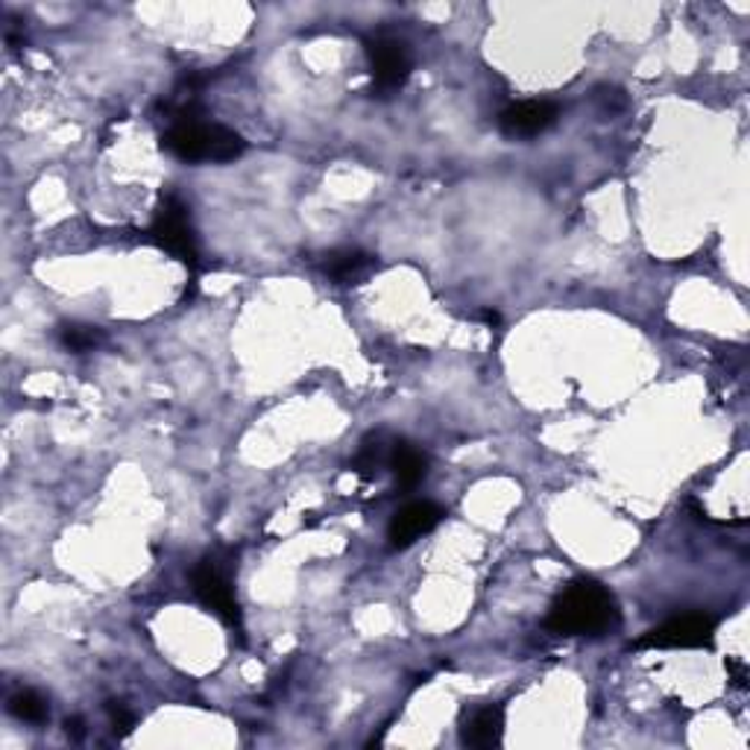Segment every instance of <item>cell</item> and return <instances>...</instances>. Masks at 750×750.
<instances>
[{
  "mask_svg": "<svg viewBox=\"0 0 750 750\" xmlns=\"http://www.w3.org/2000/svg\"><path fill=\"white\" fill-rule=\"evenodd\" d=\"M619 607L598 581L581 577L558 595L545 616V628L560 637H602L619 628Z\"/></svg>",
  "mask_w": 750,
  "mask_h": 750,
  "instance_id": "6da1fadb",
  "label": "cell"
},
{
  "mask_svg": "<svg viewBox=\"0 0 750 750\" xmlns=\"http://www.w3.org/2000/svg\"><path fill=\"white\" fill-rule=\"evenodd\" d=\"M162 147L183 162H232L244 153L246 141L223 123L200 121L191 112H183L162 135Z\"/></svg>",
  "mask_w": 750,
  "mask_h": 750,
  "instance_id": "7a4b0ae2",
  "label": "cell"
},
{
  "mask_svg": "<svg viewBox=\"0 0 750 750\" xmlns=\"http://www.w3.org/2000/svg\"><path fill=\"white\" fill-rule=\"evenodd\" d=\"M150 238L156 241L162 250L185 262L188 267H197V258H200V246H197V235L191 229V214H188V206H185L179 197L167 194L162 200V209H158L153 227H150Z\"/></svg>",
  "mask_w": 750,
  "mask_h": 750,
  "instance_id": "3957f363",
  "label": "cell"
},
{
  "mask_svg": "<svg viewBox=\"0 0 750 750\" xmlns=\"http://www.w3.org/2000/svg\"><path fill=\"white\" fill-rule=\"evenodd\" d=\"M367 59L370 74H373V91L382 97L405 86V79L410 77V65H413L408 44L393 35H373L367 42Z\"/></svg>",
  "mask_w": 750,
  "mask_h": 750,
  "instance_id": "277c9868",
  "label": "cell"
},
{
  "mask_svg": "<svg viewBox=\"0 0 750 750\" xmlns=\"http://www.w3.org/2000/svg\"><path fill=\"white\" fill-rule=\"evenodd\" d=\"M716 637V621L707 613H683L648 630L637 648H709Z\"/></svg>",
  "mask_w": 750,
  "mask_h": 750,
  "instance_id": "5b68a950",
  "label": "cell"
},
{
  "mask_svg": "<svg viewBox=\"0 0 750 750\" xmlns=\"http://www.w3.org/2000/svg\"><path fill=\"white\" fill-rule=\"evenodd\" d=\"M194 595L200 598L202 607H209L214 616L227 621L229 628H241V607L235 602V593H232V584L229 577L220 572L218 560L206 558L197 563V569L191 572Z\"/></svg>",
  "mask_w": 750,
  "mask_h": 750,
  "instance_id": "8992f818",
  "label": "cell"
},
{
  "mask_svg": "<svg viewBox=\"0 0 750 750\" xmlns=\"http://www.w3.org/2000/svg\"><path fill=\"white\" fill-rule=\"evenodd\" d=\"M440 519H443V507L434 501H410L390 519V528H387L390 549H408L422 533L434 531Z\"/></svg>",
  "mask_w": 750,
  "mask_h": 750,
  "instance_id": "52a82bcc",
  "label": "cell"
},
{
  "mask_svg": "<svg viewBox=\"0 0 750 750\" xmlns=\"http://www.w3.org/2000/svg\"><path fill=\"white\" fill-rule=\"evenodd\" d=\"M560 109L549 100H528V103L507 106L501 118H498V130L505 132L507 139H533L554 126Z\"/></svg>",
  "mask_w": 750,
  "mask_h": 750,
  "instance_id": "ba28073f",
  "label": "cell"
},
{
  "mask_svg": "<svg viewBox=\"0 0 750 750\" xmlns=\"http://www.w3.org/2000/svg\"><path fill=\"white\" fill-rule=\"evenodd\" d=\"M501 739H505V709L501 707L475 709L461 727V742L466 748H496Z\"/></svg>",
  "mask_w": 750,
  "mask_h": 750,
  "instance_id": "9c48e42d",
  "label": "cell"
},
{
  "mask_svg": "<svg viewBox=\"0 0 750 750\" xmlns=\"http://www.w3.org/2000/svg\"><path fill=\"white\" fill-rule=\"evenodd\" d=\"M387 466L396 475V484L401 489H413L419 481L426 478L428 472V457L419 452L417 445L408 443V440H396L390 445V454H387Z\"/></svg>",
  "mask_w": 750,
  "mask_h": 750,
  "instance_id": "30bf717a",
  "label": "cell"
},
{
  "mask_svg": "<svg viewBox=\"0 0 750 750\" xmlns=\"http://www.w3.org/2000/svg\"><path fill=\"white\" fill-rule=\"evenodd\" d=\"M370 267H373V255L361 253V250H334V253L326 255L323 262L326 276H332L338 282L359 279Z\"/></svg>",
  "mask_w": 750,
  "mask_h": 750,
  "instance_id": "8fae6325",
  "label": "cell"
},
{
  "mask_svg": "<svg viewBox=\"0 0 750 750\" xmlns=\"http://www.w3.org/2000/svg\"><path fill=\"white\" fill-rule=\"evenodd\" d=\"M9 713H12L18 721H26V725H44V721L51 718L47 698L35 690L15 692V695L9 698Z\"/></svg>",
  "mask_w": 750,
  "mask_h": 750,
  "instance_id": "7c38bea8",
  "label": "cell"
},
{
  "mask_svg": "<svg viewBox=\"0 0 750 750\" xmlns=\"http://www.w3.org/2000/svg\"><path fill=\"white\" fill-rule=\"evenodd\" d=\"M59 343L68 352H91L103 343V332L97 326L65 323L59 326Z\"/></svg>",
  "mask_w": 750,
  "mask_h": 750,
  "instance_id": "4fadbf2b",
  "label": "cell"
},
{
  "mask_svg": "<svg viewBox=\"0 0 750 750\" xmlns=\"http://www.w3.org/2000/svg\"><path fill=\"white\" fill-rule=\"evenodd\" d=\"M106 713L112 718L114 734H130L132 727H135V713H132L123 701H109V704H106Z\"/></svg>",
  "mask_w": 750,
  "mask_h": 750,
  "instance_id": "5bb4252c",
  "label": "cell"
},
{
  "mask_svg": "<svg viewBox=\"0 0 750 750\" xmlns=\"http://www.w3.org/2000/svg\"><path fill=\"white\" fill-rule=\"evenodd\" d=\"M65 734H68L74 742H82V739H86V725H82V718H68V721H65Z\"/></svg>",
  "mask_w": 750,
  "mask_h": 750,
  "instance_id": "9a60e30c",
  "label": "cell"
},
{
  "mask_svg": "<svg viewBox=\"0 0 750 750\" xmlns=\"http://www.w3.org/2000/svg\"><path fill=\"white\" fill-rule=\"evenodd\" d=\"M727 669L734 672L736 683H739V686H745V665L742 663H734V660H727Z\"/></svg>",
  "mask_w": 750,
  "mask_h": 750,
  "instance_id": "2e32d148",
  "label": "cell"
},
{
  "mask_svg": "<svg viewBox=\"0 0 750 750\" xmlns=\"http://www.w3.org/2000/svg\"><path fill=\"white\" fill-rule=\"evenodd\" d=\"M481 320H484V323H489V326L501 323V317H498L496 311H489V308H484V311H481Z\"/></svg>",
  "mask_w": 750,
  "mask_h": 750,
  "instance_id": "e0dca14e",
  "label": "cell"
}]
</instances>
